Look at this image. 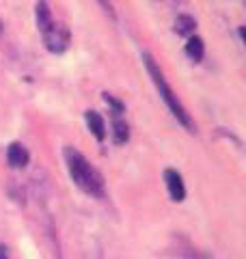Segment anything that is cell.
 I'll list each match as a JSON object with an SVG mask.
<instances>
[{"mask_svg":"<svg viewBox=\"0 0 246 259\" xmlns=\"http://www.w3.org/2000/svg\"><path fill=\"white\" fill-rule=\"evenodd\" d=\"M28 149L24 147L22 143H11L9 145V149H7V162L13 166V168H24L28 164Z\"/></svg>","mask_w":246,"mask_h":259,"instance_id":"obj_5","label":"cell"},{"mask_svg":"<svg viewBox=\"0 0 246 259\" xmlns=\"http://www.w3.org/2000/svg\"><path fill=\"white\" fill-rule=\"evenodd\" d=\"M186 54L190 56L194 63H201L203 54H205V44H203V39L196 37V35L188 37V41H186Z\"/></svg>","mask_w":246,"mask_h":259,"instance_id":"obj_8","label":"cell"},{"mask_svg":"<svg viewBox=\"0 0 246 259\" xmlns=\"http://www.w3.org/2000/svg\"><path fill=\"white\" fill-rule=\"evenodd\" d=\"M164 182H167V188H169V194L173 201H184L186 199V186H184V180L175 168H167L164 171Z\"/></svg>","mask_w":246,"mask_h":259,"instance_id":"obj_4","label":"cell"},{"mask_svg":"<svg viewBox=\"0 0 246 259\" xmlns=\"http://www.w3.org/2000/svg\"><path fill=\"white\" fill-rule=\"evenodd\" d=\"M130 141V127L123 117H112V143L126 145Z\"/></svg>","mask_w":246,"mask_h":259,"instance_id":"obj_7","label":"cell"},{"mask_svg":"<svg viewBox=\"0 0 246 259\" xmlns=\"http://www.w3.org/2000/svg\"><path fill=\"white\" fill-rule=\"evenodd\" d=\"M97 3H100L102 7H104V11L108 13V15H112L114 18V11H112V5H110V0H97Z\"/></svg>","mask_w":246,"mask_h":259,"instance_id":"obj_11","label":"cell"},{"mask_svg":"<svg viewBox=\"0 0 246 259\" xmlns=\"http://www.w3.org/2000/svg\"><path fill=\"white\" fill-rule=\"evenodd\" d=\"M65 164H67V171L71 182L78 186L82 192L91 194V197L102 199L106 194V186H104V177L97 168L89 162L78 149L73 147H65Z\"/></svg>","mask_w":246,"mask_h":259,"instance_id":"obj_1","label":"cell"},{"mask_svg":"<svg viewBox=\"0 0 246 259\" xmlns=\"http://www.w3.org/2000/svg\"><path fill=\"white\" fill-rule=\"evenodd\" d=\"M41 37H44V46L50 50L52 54H61L69 48L71 41V35H69V28L65 24L52 20L46 28H41Z\"/></svg>","mask_w":246,"mask_h":259,"instance_id":"obj_3","label":"cell"},{"mask_svg":"<svg viewBox=\"0 0 246 259\" xmlns=\"http://www.w3.org/2000/svg\"><path fill=\"white\" fill-rule=\"evenodd\" d=\"M0 259H11L9 250H7V246H3V244H0Z\"/></svg>","mask_w":246,"mask_h":259,"instance_id":"obj_12","label":"cell"},{"mask_svg":"<svg viewBox=\"0 0 246 259\" xmlns=\"http://www.w3.org/2000/svg\"><path fill=\"white\" fill-rule=\"evenodd\" d=\"M194 28H196V22H194L192 15H177V20H175V32L177 35L192 37Z\"/></svg>","mask_w":246,"mask_h":259,"instance_id":"obj_9","label":"cell"},{"mask_svg":"<svg viewBox=\"0 0 246 259\" xmlns=\"http://www.w3.org/2000/svg\"><path fill=\"white\" fill-rule=\"evenodd\" d=\"M104 102L110 106L112 117H123V112H126V106H123V102L114 100V97H112V95H108V93H104Z\"/></svg>","mask_w":246,"mask_h":259,"instance_id":"obj_10","label":"cell"},{"mask_svg":"<svg viewBox=\"0 0 246 259\" xmlns=\"http://www.w3.org/2000/svg\"><path fill=\"white\" fill-rule=\"evenodd\" d=\"M0 32H3V22H0Z\"/></svg>","mask_w":246,"mask_h":259,"instance_id":"obj_13","label":"cell"},{"mask_svg":"<svg viewBox=\"0 0 246 259\" xmlns=\"http://www.w3.org/2000/svg\"><path fill=\"white\" fill-rule=\"evenodd\" d=\"M143 63H145V69H147V74L151 76V82H153V87L158 89V93H160V97L164 100V104L169 106V110H171V115H173L179 123H182L188 132H194V121H192V117H190V112L186 110V106L182 102H179V97L175 95V91L169 87V82H167V78H164V74H162V69H160V65L155 63V59L149 54V52H143Z\"/></svg>","mask_w":246,"mask_h":259,"instance_id":"obj_2","label":"cell"},{"mask_svg":"<svg viewBox=\"0 0 246 259\" xmlns=\"http://www.w3.org/2000/svg\"><path fill=\"white\" fill-rule=\"evenodd\" d=\"M85 119H87V127L91 130V134L102 143L106 139V121H104V117L97 110H87Z\"/></svg>","mask_w":246,"mask_h":259,"instance_id":"obj_6","label":"cell"}]
</instances>
